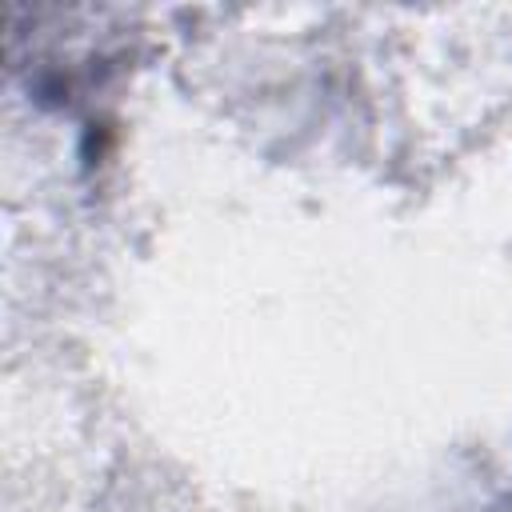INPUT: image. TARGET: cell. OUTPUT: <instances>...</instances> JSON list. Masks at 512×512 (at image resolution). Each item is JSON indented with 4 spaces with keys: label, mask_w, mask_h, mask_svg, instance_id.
<instances>
[]
</instances>
